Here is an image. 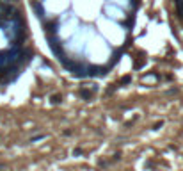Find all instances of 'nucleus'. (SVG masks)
I'll use <instances>...</instances> for the list:
<instances>
[{
	"label": "nucleus",
	"mask_w": 183,
	"mask_h": 171,
	"mask_svg": "<svg viewBox=\"0 0 183 171\" xmlns=\"http://www.w3.org/2000/svg\"><path fill=\"white\" fill-rule=\"evenodd\" d=\"M50 48H52V52L59 57V59H62V48H61V45H59V41L50 38Z\"/></svg>",
	"instance_id": "obj_1"
},
{
	"label": "nucleus",
	"mask_w": 183,
	"mask_h": 171,
	"mask_svg": "<svg viewBox=\"0 0 183 171\" xmlns=\"http://www.w3.org/2000/svg\"><path fill=\"white\" fill-rule=\"evenodd\" d=\"M34 9H36V13H38V16H39V18H44V11H43V7H41L38 2L34 4Z\"/></svg>",
	"instance_id": "obj_2"
},
{
	"label": "nucleus",
	"mask_w": 183,
	"mask_h": 171,
	"mask_svg": "<svg viewBox=\"0 0 183 171\" xmlns=\"http://www.w3.org/2000/svg\"><path fill=\"white\" fill-rule=\"evenodd\" d=\"M50 102H52V103H59V102H61V95H52V98H50Z\"/></svg>",
	"instance_id": "obj_3"
},
{
	"label": "nucleus",
	"mask_w": 183,
	"mask_h": 171,
	"mask_svg": "<svg viewBox=\"0 0 183 171\" xmlns=\"http://www.w3.org/2000/svg\"><path fill=\"white\" fill-rule=\"evenodd\" d=\"M178 13H180V16L183 18V0H178Z\"/></svg>",
	"instance_id": "obj_4"
},
{
	"label": "nucleus",
	"mask_w": 183,
	"mask_h": 171,
	"mask_svg": "<svg viewBox=\"0 0 183 171\" xmlns=\"http://www.w3.org/2000/svg\"><path fill=\"white\" fill-rule=\"evenodd\" d=\"M82 96L89 100V98H91V91H87V89H82Z\"/></svg>",
	"instance_id": "obj_5"
},
{
	"label": "nucleus",
	"mask_w": 183,
	"mask_h": 171,
	"mask_svg": "<svg viewBox=\"0 0 183 171\" xmlns=\"http://www.w3.org/2000/svg\"><path fill=\"white\" fill-rule=\"evenodd\" d=\"M130 82V77H124V78H121V84H128Z\"/></svg>",
	"instance_id": "obj_6"
},
{
	"label": "nucleus",
	"mask_w": 183,
	"mask_h": 171,
	"mask_svg": "<svg viewBox=\"0 0 183 171\" xmlns=\"http://www.w3.org/2000/svg\"><path fill=\"white\" fill-rule=\"evenodd\" d=\"M162 125H163L162 121H158V123H157V125H155V130H158V128H160V127H162Z\"/></svg>",
	"instance_id": "obj_7"
}]
</instances>
